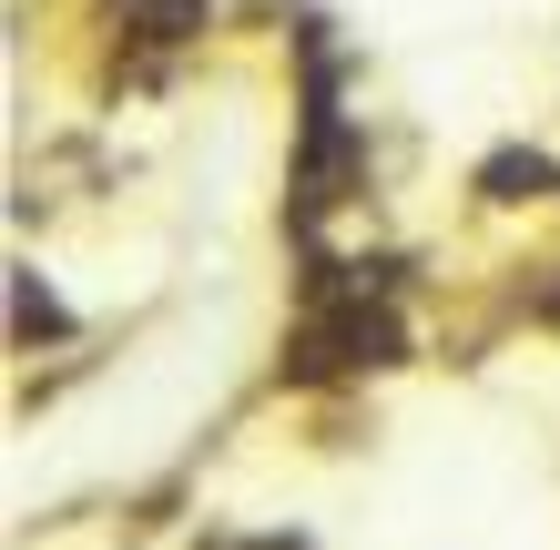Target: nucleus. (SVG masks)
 <instances>
[{
  "mask_svg": "<svg viewBox=\"0 0 560 550\" xmlns=\"http://www.w3.org/2000/svg\"><path fill=\"white\" fill-rule=\"evenodd\" d=\"M540 184H550L540 153H489V164H479V194H489V204H530Z\"/></svg>",
  "mask_w": 560,
  "mask_h": 550,
  "instance_id": "1",
  "label": "nucleus"
},
{
  "mask_svg": "<svg viewBox=\"0 0 560 550\" xmlns=\"http://www.w3.org/2000/svg\"><path fill=\"white\" fill-rule=\"evenodd\" d=\"M530 316H540V327H560V266H550V276L530 285Z\"/></svg>",
  "mask_w": 560,
  "mask_h": 550,
  "instance_id": "2",
  "label": "nucleus"
}]
</instances>
